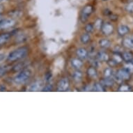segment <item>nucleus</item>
Masks as SVG:
<instances>
[{
    "label": "nucleus",
    "mask_w": 133,
    "mask_h": 133,
    "mask_svg": "<svg viewBox=\"0 0 133 133\" xmlns=\"http://www.w3.org/2000/svg\"><path fill=\"white\" fill-rule=\"evenodd\" d=\"M28 54V49L26 48H20L11 52L7 57V59L9 61H15L22 59L26 57Z\"/></svg>",
    "instance_id": "nucleus-1"
},
{
    "label": "nucleus",
    "mask_w": 133,
    "mask_h": 133,
    "mask_svg": "<svg viewBox=\"0 0 133 133\" xmlns=\"http://www.w3.org/2000/svg\"><path fill=\"white\" fill-rule=\"evenodd\" d=\"M31 75V72L29 69H24L22 70V71L17 75L14 78V82L18 84H21L23 83L26 82L30 78Z\"/></svg>",
    "instance_id": "nucleus-2"
},
{
    "label": "nucleus",
    "mask_w": 133,
    "mask_h": 133,
    "mask_svg": "<svg viewBox=\"0 0 133 133\" xmlns=\"http://www.w3.org/2000/svg\"><path fill=\"white\" fill-rule=\"evenodd\" d=\"M93 6H91V5H87L86 6L84 9H82V13H81L80 15V20L82 22H85L87 21L88 18L90 16V15L91 14L92 12H93Z\"/></svg>",
    "instance_id": "nucleus-3"
},
{
    "label": "nucleus",
    "mask_w": 133,
    "mask_h": 133,
    "mask_svg": "<svg viewBox=\"0 0 133 133\" xmlns=\"http://www.w3.org/2000/svg\"><path fill=\"white\" fill-rule=\"evenodd\" d=\"M70 82L68 78H63L60 79L57 83V91H65L69 89Z\"/></svg>",
    "instance_id": "nucleus-4"
},
{
    "label": "nucleus",
    "mask_w": 133,
    "mask_h": 133,
    "mask_svg": "<svg viewBox=\"0 0 133 133\" xmlns=\"http://www.w3.org/2000/svg\"><path fill=\"white\" fill-rule=\"evenodd\" d=\"M16 22L13 19H4L0 21V29H6L12 28L15 26Z\"/></svg>",
    "instance_id": "nucleus-5"
},
{
    "label": "nucleus",
    "mask_w": 133,
    "mask_h": 133,
    "mask_svg": "<svg viewBox=\"0 0 133 133\" xmlns=\"http://www.w3.org/2000/svg\"><path fill=\"white\" fill-rule=\"evenodd\" d=\"M101 29H102V31L105 35H109L113 32L114 27L110 23L106 22V23H103V26L101 27Z\"/></svg>",
    "instance_id": "nucleus-6"
},
{
    "label": "nucleus",
    "mask_w": 133,
    "mask_h": 133,
    "mask_svg": "<svg viewBox=\"0 0 133 133\" xmlns=\"http://www.w3.org/2000/svg\"><path fill=\"white\" fill-rule=\"evenodd\" d=\"M43 84L41 81H36L35 82L31 84L29 87V91H38L43 89Z\"/></svg>",
    "instance_id": "nucleus-7"
},
{
    "label": "nucleus",
    "mask_w": 133,
    "mask_h": 133,
    "mask_svg": "<svg viewBox=\"0 0 133 133\" xmlns=\"http://www.w3.org/2000/svg\"><path fill=\"white\" fill-rule=\"evenodd\" d=\"M116 77H118V79L121 80H126L130 78V72L127 70H120L117 72Z\"/></svg>",
    "instance_id": "nucleus-8"
},
{
    "label": "nucleus",
    "mask_w": 133,
    "mask_h": 133,
    "mask_svg": "<svg viewBox=\"0 0 133 133\" xmlns=\"http://www.w3.org/2000/svg\"><path fill=\"white\" fill-rule=\"evenodd\" d=\"M76 54L77 55L79 59H86L88 57V55H89V53H88V51L86 50L85 48H79L77 49L76 51Z\"/></svg>",
    "instance_id": "nucleus-9"
},
{
    "label": "nucleus",
    "mask_w": 133,
    "mask_h": 133,
    "mask_svg": "<svg viewBox=\"0 0 133 133\" xmlns=\"http://www.w3.org/2000/svg\"><path fill=\"white\" fill-rule=\"evenodd\" d=\"M71 65H72V67L76 68L77 70H79L82 68V66L83 65V62L82 59H73L71 61Z\"/></svg>",
    "instance_id": "nucleus-10"
},
{
    "label": "nucleus",
    "mask_w": 133,
    "mask_h": 133,
    "mask_svg": "<svg viewBox=\"0 0 133 133\" xmlns=\"http://www.w3.org/2000/svg\"><path fill=\"white\" fill-rule=\"evenodd\" d=\"M96 57H97V59L100 61H108V59H109V57H108L107 54H106L104 52H98Z\"/></svg>",
    "instance_id": "nucleus-11"
},
{
    "label": "nucleus",
    "mask_w": 133,
    "mask_h": 133,
    "mask_svg": "<svg viewBox=\"0 0 133 133\" xmlns=\"http://www.w3.org/2000/svg\"><path fill=\"white\" fill-rule=\"evenodd\" d=\"M87 75L88 76L90 77L91 78H95L98 75V73H97V70L95 68V67H90V68H88L87 70Z\"/></svg>",
    "instance_id": "nucleus-12"
},
{
    "label": "nucleus",
    "mask_w": 133,
    "mask_h": 133,
    "mask_svg": "<svg viewBox=\"0 0 133 133\" xmlns=\"http://www.w3.org/2000/svg\"><path fill=\"white\" fill-rule=\"evenodd\" d=\"M83 75L82 72L79 71V70H77L76 71H75L73 75H72V77H73V79H74L75 82H80L82 80V79Z\"/></svg>",
    "instance_id": "nucleus-13"
},
{
    "label": "nucleus",
    "mask_w": 133,
    "mask_h": 133,
    "mask_svg": "<svg viewBox=\"0 0 133 133\" xmlns=\"http://www.w3.org/2000/svg\"><path fill=\"white\" fill-rule=\"evenodd\" d=\"M11 38V35L9 34H0V45L6 43Z\"/></svg>",
    "instance_id": "nucleus-14"
},
{
    "label": "nucleus",
    "mask_w": 133,
    "mask_h": 133,
    "mask_svg": "<svg viewBox=\"0 0 133 133\" xmlns=\"http://www.w3.org/2000/svg\"><path fill=\"white\" fill-rule=\"evenodd\" d=\"M118 32L121 36L125 35L127 33L129 32V28L128 26H125V25H121L118 27Z\"/></svg>",
    "instance_id": "nucleus-15"
},
{
    "label": "nucleus",
    "mask_w": 133,
    "mask_h": 133,
    "mask_svg": "<svg viewBox=\"0 0 133 133\" xmlns=\"http://www.w3.org/2000/svg\"><path fill=\"white\" fill-rule=\"evenodd\" d=\"M123 45L128 48H133V38H125L124 41H123Z\"/></svg>",
    "instance_id": "nucleus-16"
},
{
    "label": "nucleus",
    "mask_w": 133,
    "mask_h": 133,
    "mask_svg": "<svg viewBox=\"0 0 133 133\" xmlns=\"http://www.w3.org/2000/svg\"><path fill=\"white\" fill-rule=\"evenodd\" d=\"M93 90L95 91H105V89L101 83H95L93 87Z\"/></svg>",
    "instance_id": "nucleus-17"
},
{
    "label": "nucleus",
    "mask_w": 133,
    "mask_h": 133,
    "mask_svg": "<svg viewBox=\"0 0 133 133\" xmlns=\"http://www.w3.org/2000/svg\"><path fill=\"white\" fill-rule=\"evenodd\" d=\"M99 44H100V46H101V48H108L110 47L111 43H110L109 41H108V40L107 39H102L100 41Z\"/></svg>",
    "instance_id": "nucleus-18"
},
{
    "label": "nucleus",
    "mask_w": 133,
    "mask_h": 133,
    "mask_svg": "<svg viewBox=\"0 0 133 133\" xmlns=\"http://www.w3.org/2000/svg\"><path fill=\"white\" fill-rule=\"evenodd\" d=\"M90 39H91V37H90V35L89 34H82L81 36L80 37V41L81 42L84 44L88 43L89 42Z\"/></svg>",
    "instance_id": "nucleus-19"
},
{
    "label": "nucleus",
    "mask_w": 133,
    "mask_h": 133,
    "mask_svg": "<svg viewBox=\"0 0 133 133\" xmlns=\"http://www.w3.org/2000/svg\"><path fill=\"white\" fill-rule=\"evenodd\" d=\"M103 86H106V87H111L113 85V80L110 78H105L102 81L101 83Z\"/></svg>",
    "instance_id": "nucleus-20"
},
{
    "label": "nucleus",
    "mask_w": 133,
    "mask_h": 133,
    "mask_svg": "<svg viewBox=\"0 0 133 133\" xmlns=\"http://www.w3.org/2000/svg\"><path fill=\"white\" fill-rule=\"evenodd\" d=\"M103 20L100 19V18H98L97 20L95 21V23H94V27L96 29H101V27L103 26Z\"/></svg>",
    "instance_id": "nucleus-21"
},
{
    "label": "nucleus",
    "mask_w": 133,
    "mask_h": 133,
    "mask_svg": "<svg viewBox=\"0 0 133 133\" xmlns=\"http://www.w3.org/2000/svg\"><path fill=\"white\" fill-rule=\"evenodd\" d=\"M123 59L125 61H130L132 59V55L130 52H125L123 54Z\"/></svg>",
    "instance_id": "nucleus-22"
},
{
    "label": "nucleus",
    "mask_w": 133,
    "mask_h": 133,
    "mask_svg": "<svg viewBox=\"0 0 133 133\" xmlns=\"http://www.w3.org/2000/svg\"><path fill=\"white\" fill-rule=\"evenodd\" d=\"M24 67V63H20L17 64V65H15L14 67L13 68V71H15V72H18V71H20V70H22Z\"/></svg>",
    "instance_id": "nucleus-23"
},
{
    "label": "nucleus",
    "mask_w": 133,
    "mask_h": 133,
    "mask_svg": "<svg viewBox=\"0 0 133 133\" xmlns=\"http://www.w3.org/2000/svg\"><path fill=\"white\" fill-rule=\"evenodd\" d=\"M112 75V70L111 68H107L105 69V71H104V76H105V78H110Z\"/></svg>",
    "instance_id": "nucleus-24"
},
{
    "label": "nucleus",
    "mask_w": 133,
    "mask_h": 133,
    "mask_svg": "<svg viewBox=\"0 0 133 133\" xmlns=\"http://www.w3.org/2000/svg\"><path fill=\"white\" fill-rule=\"evenodd\" d=\"M94 30V26L93 24H88L86 25L85 26V31L88 34H90V33L93 32Z\"/></svg>",
    "instance_id": "nucleus-25"
},
{
    "label": "nucleus",
    "mask_w": 133,
    "mask_h": 133,
    "mask_svg": "<svg viewBox=\"0 0 133 133\" xmlns=\"http://www.w3.org/2000/svg\"><path fill=\"white\" fill-rule=\"evenodd\" d=\"M52 89H53L52 84H46L45 87H43L42 91H51Z\"/></svg>",
    "instance_id": "nucleus-26"
},
{
    "label": "nucleus",
    "mask_w": 133,
    "mask_h": 133,
    "mask_svg": "<svg viewBox=\"0 0 133 133\" xmlns=\"http://www.w3.org/2000/svg\"><path fill=\"white\" fill-rule=\"evenodd\" d=\"M118 90L120 91H131V88L128 85H121Z\"/></svg>",
    "instance_id": "nucleus-27"
},
{
    "label": "nucleus",
    "mask_w": 133,
    "mask_h": 133,
    "mask_svg": "<svg viewBox=\"0 0 133 133\" xmlns=\"http://www.w3.org/2000/svg\"><path fill=\"white\" fill-rule=\"evenodd\" d=\"M126 10L130 13H133V2H131L127 5Z\"/></svg>",
    "instance_id": "nucleus-28"
},
{
    "label": "nucleus",
    "mask_w": 133,
    "mask_h": 133,
    "mask_svg": "<svg viewBox=\"0 0 133 133\" xmlns=\"http://www.w3.org/2000/svg\"><path fill=\"white\" fill-rule=\"evenodd\" d=\"M6 73V70H5L3 67H0V77H2Z\"/></svg>",
    "instance_id": "nucleus-29"
},
{
    "label": "nucleus",
    "mask_w": 133,
    "mask_h": 133,
    "mask_svg": "<svg viewBox=\"0 0 133 133\" xmlns=\"http://www.w3.org/2000/svg\"><path fill=\"white\" fill-rule=\"evenodd\" d=\"M113 60L115 61L116 63H120L121 61V58L119 56H118V55H116L115 57H114V58Z\"/></svg>",
    "instance_id": "nucleus-30"
},
{
    "label": "nucleus",
    "mask_w": 133,
    "mask_h": 133,
    "mask_svg": "<svg viewBox=\"0 0 133 133\" xmlns=\"http://www.w3.org/2000/svg\"><path fill=\"white\" fill-rule=\"evenodd\" d=\"M91 89H93V88L90 87L89 85H87V87L84 88V91H91Z\"/></svg>",
    "instance_id": "nucleus-31"
},
{
    "label": "nucleus",
    "mask_w": 133,
    "mask_h": 133,
    "mask_svg": "<svg viewBox=\"0 0 133 133\" xmlns=\"http://www.w3.org/2000/svg\"><path fill=\"white\" fill-rule=\"evenodd\" d=\"M5 58L4 55H3V54H0V62L1 61H2Z\"/></svg>",
    "instance_id": "nucleus-32"
},
{
    "label": "nucleus",
    "mask_w": 133,
    "mask_h": 133,
    "mask_svg": "<svg viewBox=\"0 0 133 133\" xmlns=\"http://www.w3.org/2000/svg\"><path fill=\"white\" fill-rule=\"evenodd\" d=\"M4 6H3L2 5H0V14L4 11Z\"/></svg>",
    "instance_id": "nucleus-33"
},
{
    "label": "nucleus",
    "mask_w": 133,
    "mask_h": 133,
    "mask_svg": "<svg viewBox=\"0 0 133 133\" xmlns=\"http://www.w3.org/2000/svg\"><path fill=\"white\" fill-rule=\"evenodd\" d=\"M2 15H0V21L2 20Z\"/></svg>",
    "instance_id": "nucleus-34"
},
{
    "label": "nucleus",
    "mask_w": 133,
    "mask_h": 133,
    "mask_svg": "<svg viewBox=\"0 0 133 133\" xmlns=\"http://www.w3.org/2000/svg\"><path fill=\"white\" fill-rule=\"evenodd\" d=\"M0 1H9V0H0Z\"/></svg>",
    "instance_id": "nucleus-35"
},
{
    "label": "nucleus",
    "mask_w": 133,
    "mask_h": 133,
    "mask_svg": "<svg viewBox=\"0 0 133 133\" xmlns=\"http://www.w3.org/2000/svg\"><path fill=\"white\" fill-rule=\"evenodd\" d=\"M132 64H133V59H132Z\"/></svg>",
    "instance_id": "nucleus-36"
},
{
    "label": "nucleus",
    "mask_w": 133,
    "mask_h": 133,
    "mask_svg": "<svg viewBox=\"0 0 133 133\" xmlns=\"http://www.w3.org/2000/svg\"><path fill=\"white\" fill-rule=\"evenodd\" d=\"M103 1H107V0H103Z\"/></svg>",
    "instance_id": "nucleus-37"
}]
</instances>
